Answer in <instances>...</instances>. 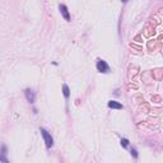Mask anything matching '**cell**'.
I'll return each mask as SVG.
<instances>
[{
	"label": "cell",
	"mask_w": 163,
	"mask_h": 163,
	"mask_svg": "<svg viewBox=\"0 0 163 163\" xmlns=\"http://www.w3.org/2000/svg\"><path fill=\"white\" fill-rule=\"evenodd\" d=\"M41 135H42L43 140H45L46 146H47V148L50 149L51 146L54 145V139H52V136H51V134L47 131V130H45V129H41Z\"/></svg>",
	"instance_id": "cell-1"
},
{
	"label": "cell",
	"mask_w": 163,
	"mask_h": 163,
	"mask_svg": "<svg viewBox=\"0 0 163 163\" xmlns=\"http://www.w3.org/2000/svg\"><path fill=\"white\" fill-rule=\"evenodd\" d=\"M97 70H98L99 73H105V74H107V73H110V66H108V64L105 60L98 59V60H97Z\"/></svg>",
	"instance_id": "cell-2"
},
{
	"label": "cell",
	"mask_w": 163,
	"mask_h": 163,
	"mask_svg": "<svg viewBox=\"0 0 163 163\" xmlns=\"http://www.w3.org/2000/svg\"><path fill=\"white\" fill-rule=\"evenodd\" d=\"M59 9H60V13H61L62 17H64V19L68 21V22H70V14H69V10H68V8L65 7L64 4H61L60 7H59Z\"/></svg>",
	"instance_id": "cell-3"
},
{
	"label": "cell",
	"mask_w": 163,
	"mask_h": 163,
	"mask_svg": "<svg viewBox=\"0 0 163 163\" xmlns=\"http://www.w3.org/2000/svg\"><path fill=\"white\" fill-rule=\"evenodd\" d=\"M24 94H26V98L27 101H28L29 103H33L34 102V98H36V96H34V92L32 91V89H26L24 91Z\"/></svg>",
	"instance_id": "cell-4"
},
{
	"label": "cell",
	"mask_w": 163,
	"mask_h": 163,
	"mask_svg": "<svg viewBox=\"0 0 163 163\" xmlns=\"http://www.w3.org/2000/svg\"><path fill=\"white\" fill-rule=\"evenodd\" d=\"M108 107L110 108H115V110H124V106L121 103L116 102V101H110L108 102Z\"/></svg>",
	"instance_id": "cell-5"
},
{
	"label": "cell",
	"mask_w": 163,
	"mask_h": 163,
	"mask_svg": "<svg viewBox=\"0 0 163 163\" xmlns=\"http://www.w3.org/2000/svg\"><path fill=\"white\" fill-rule=\"evenodd\" d=\"M62 93H64V97H65V98H69L70 91H69V87H68L66 84H64V85H62Z\"/></svg>",
	"instance_id": "cell-6"
},
{
	"label": "cell",
	"mask_w": 163,
	"mask_h": 163,
	"mask_svg": "<svg viewBox=\"0 0 163 163\" xmlns=\"http://www.w3.org/2000/svg\"><path fill=\"white\" fill-rule=\"evenodd\" d=\"M121 145L124 146V148H127V145H129V140L127 139H121Z\"/></svg>",
	"instance_id": "cell-7"
},
{
	"label": "cell",
	"mask_w": 163,
	"mask_h": 163,
	"mask_svg": "<svg viewBox=\"0 0 163 163\" xmlns=\"http://www.w3.org/2000/svg\"><path fill=\"white\" fill-rule=\"evenodd\" d=\"M131 156L134 157V158H138V152H136V149H131Z\"/></svg>",
	"instance_id": "cell-8"
},
{
	"label": "cell",
	"mask_w": 163,
	"mask_h": 163,
	"mask_svg": "<svg viewBox=\"0 0 163 163\" xmlns=\"http://www.w3.org/2000/svg\"><path fill=\"white\" fill-rule=\"evenodd\" d=\"M0 162H8V159L7 158H1V157H0Z\"/></svg>",
	"instance_id": "cell-9"
},
{
	"label": "cell",
	"mask_w": 163,
	"mask_h": 163,
	"mask_svg": "<svg viewBox=\"0 0 163 163\" xmlns=\"http://www.w3.org/2000/svg\"><path fill=\"white\" fill-rule=\"evenodd\" d=\"M121 1H122V3H126V1H127V0H121Z\"/></svg>",
	"instance_id": "cell-10"
}]
</instances>
